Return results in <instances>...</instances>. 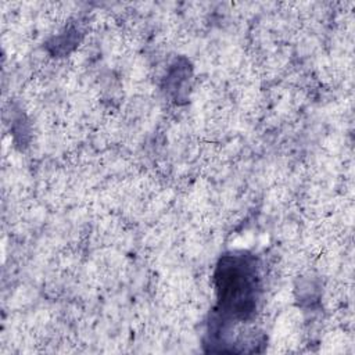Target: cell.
Listing matches in <instances>:
<instances>
[{"label":"cell","instance_id":"obj_1","mask_svg":"<svg viewBox=\"0 0 355 355\" xmlns=\"http://www.w3.org/2000/svg\"><path fill=\"white\" fill-rule=\"evenodd\" d=\"M215 279L220 312L234 319L250 318L255 311L259 288L254 261L243 255L225 257Z\"/></svg>","mask_w":355,"mask_h":355}]
</instances>
